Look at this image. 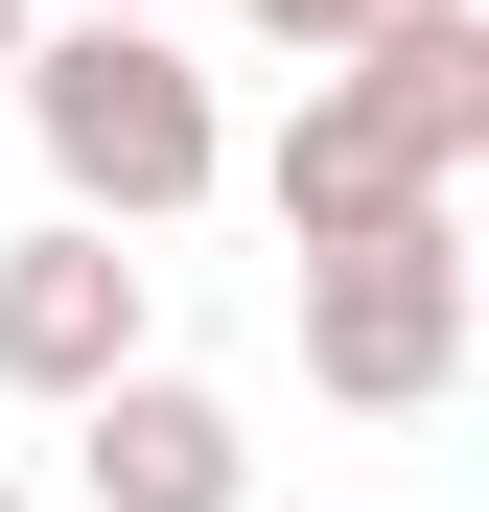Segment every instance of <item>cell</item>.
I'll list each match as a JSON object with an SVG mask.
<instances>
[{
    "label": "cell",
    "instance_id": "6da1fadb",
    "mask_svg": "<svg viewBox=\"0 0 489 512\" xmlns=\"http://www.w3.org/2000/svg\"><path fill=\"white\" fill-rule=\"evenodd\" d=\"M466 140H489V24L466 0H396L373 47H326L303 70V117H280V256H326V233H396V210H443L466 187Z\"/></svg>",
    "mask_w": 489,
    "mask_h": 512
},
{
    "label": "cell",
    "instance_id": "7a4b0ae2",
    "mask_svg": "<svg viewBox=\"0 0 489 512\" xmlns=\"http://www.w3.org/2000/svg\"><path fill=\"white\" fill-rule=\"evenodd\" d=\"M24 70V140H47V187L94 210V233H163V210H210V70L163 47V24H117V0H70V24H24L0 47Z\"/></svg>",
    "mask_w": 489,
    "mask_h": 512
},
{
    "label": "cell",
    "instance_id": "3957f363",
    "mask_svg": "<svg viewBox=\"0 0 489 512\" xmlns=\"http://www.w3.org/2000/svg\"><path fill=\"white\" fill-rule=\"evenodd\" d=\"M303 373L350 396V419H420V396L466 373V233H443V210L326 233V256H303Z\"/></svg>",
    "mask_w": 489,
    "mask_h": 512
},
{
    "label": "cell",
    "instance_id": "277c9868",
    "mask_svg": "<svg viewBox=\"0 0 489 512\" xmlns=\"http://www.w3.org/2000/svg\"><path fill=\"white\" fill-rule=\"evenodd\" d=\"M70 419H94V512H233V489H257V419H233L210 373H140L117 350Z\"/></svg>",
    "mask_w": 489,
    "mask_h": 512
},
{
    "label": "cell",
    "instance_id": "5b68a950",
    "mask_svg": "<svg viewBox=\"0 0 489 512\" xmlns=\"http://www.w3.org/2000/svg\"><path fill=\"white\" fill-rule=\"evenodd\" d=\"M117 350H140V256L94 210H47L24 256H0V396H94Z\"/></svg>",
    "mask_w": 489,
    "mask_h": 512
},
{
    "label": "cell",
    "instance_id": "8992f818",
    "mask_svg": "<svg viewBox=\"0 0 489 512\" xmlns=\"http://www.w3.org/2000/svg\"><path fill=\"white\" fill-rule=\"evenodd\" d=\"M233 24H257V47H303V70H326V47H373V24H396V0H233Z\"/></svg>",
    "mask_w": 489,
    "mask_h": 512
},
{
    "label": "cell",
    "instance_id": "52a82bcc",
    "mask_svg": "<svg viewBox=\"0 0 489 512\" xmlns=\"http://www.w3.org/2000/svg\"><path fill=\"white\" fill-rule=\"evenodd\" d=\"M24 24H47V0H0V47H24Z\"/></svg>",
    "mask_w": 489,
    "mask_h": 512
},
{
    "label": "cell",
    "instance_id": "ba28073f",
    "mask_svg": "<svg viewBox=\"0 0 489 512\" xmlns=\"http://www.w3.org/2000/svg\"><path fill=\"white\" fill-rule=\"evenodd\" d=\"M117 24H163V0H117Z\"/></svg>",
    "mask_w": 489,
    "mask_h": 512
},
{
    "label": "cell",
    "instance_id": "9c48e42d",
    "mask_svg": "<svg viewBox=\"0 0 489 512\" xmlns=\"http://www.w3.org/2000/svg\"><path fill=\"white\" fill-rule=\"evenodd\" d=\"M0 512H24V489H0Z\"/></svg>",
    "mask_w": 489,
    "mask_h": 512
}]
</instances>
